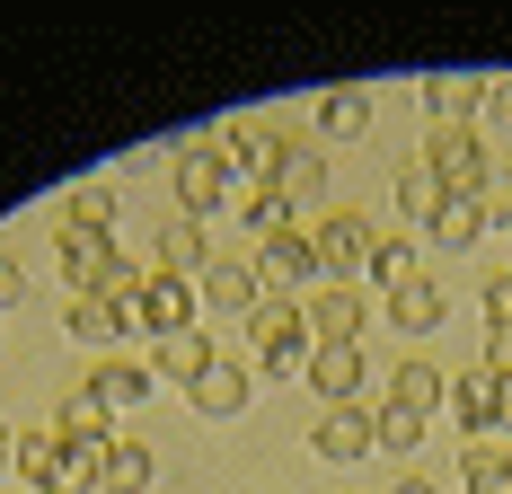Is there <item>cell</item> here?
Returning <instances> with one entry per match:
<instances>
[{
	"label": "cell",
	"instance_id": "obj_1",
	"mask_svg": "<svg viewBox=\"0 0 512 494\" xmlns=\"http://www.w3.org/2000/svg\"><path fill=\"white\" fill-rule=\"evenodd\" d=\"M248 265H256V292L265 300H301L309 309V292H327V265H318V247H309V221L283 230V239H265Z\"/></svg>",
	"mask_w": 512,
	"mask_h": 494
},
{
	"label": "cell",
	"instance_id": "obj_2",
	"mask_svg": "<svg viewBox=\"0 0 512 494\" xmlns=\"http://www.w3.org/2000/svg\"><path fill=\"white\" fill-rule=\"evenodd\" d=\"M248 353H256V371H274V380H292V371H309V309L301 300H265L248 318Z\"/></svg>",
	"mask_w": 512,
	"mask_h": 494
},
{
	"label": "cell",
	"instance_id": "obj_3",
	"mask_svg": "<svg viewBox=\"0 0 512 494\" xmlns=\"http://www.w3.org/2000/svg\"><path fill=\"white\" fill-rule=\"evenodd\" d=\"M168 186H177V212H186V221L221 212V203H230V159H221V142H186L168 159Z\"/></svg>",
	"mask_w": 512,
	"mask_h": 494
},
{
	"label": "cell",
	"instance_id": "obj_4",
	"mask_svg": "<svg viewBox=\"0 0 512 494\" xmlns=\"http://www.w3.org/2000/svg\"><path fill=\"white\" fill-rule=\"evenodd\" d=\"M415 159L433 168V186H442V195H477V186L495 177V168H486V142H477L468 124H442V133L415 150Z\"/></svg>",
	"mask_w": 512,
	"mask_h": 494
},
{
	"label": "cell",
	"instance_id": "obj_5",
	"mask_svg": "<svg viewBox=\"0 0 512 494\" xmlns=\"http://www.w3.org/2000/svg\"><path fill=\"white\" fill-rule=\"evenodd\" d=\"M309 247H318V265H327V283H345V274L371 265L380 230H371L362 212H309Z\"/></svg>",
	"mask_w": 512,
	"mask_h": 494
},
{
	"label": "cell",
	"instance_id": "obj_6",
	"mask_svg": "<svg viewBox=\"0 0 512 494\" xmlns=\"http://www.w3.org/2000/svg\"><path fill=\"white\" fill-rule=\"evenodd\" d=\"M195 309H204V300H195V283H168V274H151V265H142L133 327H151V345H159V336H186V327H195Z\"/></svg>",
	"mask_w": 512,
	"mask_h": 494
},
{
	"label": "cell",
	"instance_id": "obj_7",
	"mask_svg": "<svg viewBox=\"0 0 512 494\" xmlns=\"http://www.w3.org/2000/svg\"><path fill=\"white\" fill-rule=\"evenodd\" d=\"M362 318H371V292H354V283H327V292H309V345H354Z\"/></svg>",
	"mask_w": 512,
	"mask_h": 494
},
{
	"label": "cell",
	"instance_id": "obj_8",
	"mask_svg": "<svg viewBox=\"0 0 512 494\" xmlns=\"http://www.w3.org/2000/svg\"><path fill=\"white\" fill-rule=\"evenodd\" d=\"M265 186H274V195L309 221V203L327 195V159H318L309 142H292V133H283V150H274V177H265Z\"/></svg>",
	"mask_w": 512,
	"mask_h": 494
},
{
	"label": "cell",
	"instance_id": "obj_9",
	"mask_svg": "<svg viewBox=\"0 0 512 494\" xmlns=\"http://www.w3.org/2000/svg\"><path fill=\"white\" fill-rule=\"evenodd\" d=\"M195 300H204V309H221V318H256V309H265V292H256V265H248V256H221V265H204Z\"/></svg>",
	"mask_w": 512,
	"mask_h": 494
},
{
	"label": "cell",
	"instance_id": "obj_10",
	"mask_svg": "<svg viewBox=\"0 0 512 494\" xmlns=\"http://www.w3.org/2000/svg\"><path fill=\"white\" fill-rule=\"evenodd\" d=\"M248 389H256V371H248V362H239V353H212V371H204V380H195L186 397L204 406L212 424H230V415H248Z\"/></svg>",
	"mask_w": 512,
	"mask_h": 494
},
{
	"label": "cell",
	"instance_id": "obj_11",
	"mask_svg": "<svg viewBox=\"0 0 512 494\" xmlns=\"http://www.w3.org/2000/svg\"><path fill=\"white\" fill-rule=\"evenodd\" d=\"M274 150H283V133H274L265 115H239V124L221 133V159H230V177H256V186L274 177Z\"/></svg>",
	"mask_w": 512,
	"mask_h": 494
},
{
	"label": "cell",
	"instance_id": "obj_12",
	"mask_svg": "<svg viewBox=\"0 0 512 494\" xmlns=\"http://www.w3.org/2000/svg\"><path fill=\"white\" fill-rule=\"evenodd\" d=\"M204 221H186V212H177V221H168V230H159V247H151V274H168V283H204Z\"/></svg>",
	"mask_w": 512,
	"mask_h": 494
},
{
	"label": "cell",
	"instance_id": "obj_13",
	"mask_svg": "<svg viewBox=\"0 0 512 494\" xmlns=\"http://www.w3.org/2000/svg\"><path fill=\"white\" fill-rule=\"evenodd\" d=\"M89 397H98L106 415L142 406V397H151V362H124V353H98V362H89Z\"/></svg>",
	"mask_w": 512,
	"mask_h": 494
},
{
	"label": "cell",
	"instance_id": "obj_14",
	"mask_svg": "<svg viewBox=\"0 0 512 494\" xmlns=\"http://www.w3.org/2000/svg\"><path fill=\"white\" fill-rule=\"evenodd\" d=\"M371 424H380V415H362V406H327L318 433H309V450L345 468V459H362V450H380V442H371Z\"/></svg>",
	"mask_w": 512,
	"mask_h": 494
},
{
	"label": "cell",
	"instance_id": "obj_15",
	"mask_svg": "<svg viewBox=\"0 0 512 494\" xmlns=\"http://www.w3.org/2000/svg\"><path fill=\"white\" fill-rule=\"evenodd\" d=\"M477 106H486V80H477V71H433V80H424V115H433V133H442V124H468Z\"/></svg>",
	"mask_w": 512,
	"mask_h": 494
},
{
	"label": "cell",
	"instance_id": "obj_16",
	"mask_svg": "<svg viewBox=\"0 0 512 494\" xmlns=\"http://www.w3.org/2000/svg\"><path fill=\"white\" fill-rule=\"evenodd\" d=\"M389 406H407V415H424V424H433V415H442V406H451V380H442V371H433V362H398V371H389Z\"/></svg>",
	"mask_w": 512,
	"mask_h": 494
},
{
	"label": "cell",
	"instance_id": "obj_17",
	"mask_svg": "<svg viewBox=\"0 0 512 494\" xmlns=\"http://www.w3.org/2000/svg\"><path fill=\"white\" fill-rule=\"evenodd\" d=\"M309 389L327 397V406H354L362 397V345H318L309 353Z\"/></svg>",
	"mask_w": 512,
	"mask_h": 494
},
{
	"label": "cell",
	"instance_id": "obj_18",
	"mask_svg": "<svg viewBox=\"0 0 512 494\" xmlns=\"http://www.w3.org/2000/svg\"><path fill=\"white\" fill-rule=\"evenodd\" d=\"M204 371H212V336H204V327H186V336H159L151 380H177V389H195Z\"/></svg>",
	"mask_w": 512,
	"mask_h": 494
},
{
	"label": "cell",
	"instance_id": "obj_19",
	"mask_svg": "<svg viewBox=\"0 0 512 494\" xmlns=\"http://www.w3.org/2000/svg\"><path fill=\"white\" fill-rule=\"evenodd\" d=\"M495 397H504V371L495 362H468L460 380H451V415L477 433V424H495Z\"/></svg>",
	"mask_w": 512,
	"mask_h": 494
},
{
	"label": "cell",
	"instance_id": "obj_20",
	"mask_svg": "<svg viewBox=\"0 0 512 494\" xmlns=\"http://www.w3.org/2000/svg\"><path fill=\"white\" fill-rule=\"evenodd\" d=\"M53 442H62V450H98V459H106V450H115V433H106V406L80 389L62 415H53Z\"/></svg>",
	"mask_w": 512,
	"mask_h": 494
},
{
	"label": "cell",
	"instance_id": "obj_21",
	"mask_svg": "<svg viewBox=\"0 0 512 494\" xmlns=\"http://www.w3.org/2000/svg\"><path fill=\"white\" fill-rule=\"evenodd\" d=\"M451 318V292L442 283H407V292H389V327H407V336H433Z\"/></svg>",
	"mask_w": 512,
	"mask_h": 494
},
{
	"label": "cell",
	"instance_id": "obj_22",
	"mask_svg": "<svg viewBox=\"0 0 512 494\" xmlns=\"http://www.w3.org/2000/svg\"><path fill=\"white\" fill-rule=\"evenodd\" d=\"M62 327H71V336H80L89 353H106L115 336H124V327H133V318H124L115 300H71V309H62Z\"/></svg>",
	"mask_w": 512,
	"mask_h": 494
},
{
	"label": "cell",
	"instance_id": "obj_23",
	"mask_svg": "<svg viewBox=\"0 0 512 494\" xmlns=\"http://www.w3.org/2000/svg\"><path fill=\"white\" fill-rule=\"evenodd\" d=\"M53 459H62V442H53V424H27V433H18V450H9V468H18V486H27V494H45Z\"/></svg>",
	"mask_w": 512,
	"mask_h": 494
},
{
	"label": "cell",
	"instance_id": "obj_24",
	"mask_svg": "<svg viewBox=\"0 0 512 494\" xmlns=\"http://www.w3.org/2000/svg\"><path fill=\"white\" fill-rule=\"evenodd\" d=\"M98 494H151V450L142 442H115L98 468Z\"/></svg>",
	"mask_w": 512,
	"mask_h": 494
},
{
	"label": "cell",
	"instance_id": "obj_25",
	"mask_svg": "<svg viewBox=\"0 0 512 494\" xmlns=\"http://www.w3.org/2000/svg\"><path fill=\"white\" fill-rule=\"evenodd\" d=\"M442 203H451V195L433 186V168H424V159H407V168H398V212L433 230V221H442Z\"/></svg>",
	"mask_w": 512,
	"mask_h": 494
},
{
	"label": "cell",
	"instance_id": "obj_26",
	"mask_svg": "<svg viewBox=\"0 0 512 494\" xmlns=\"http://www.w3.org/2000/svg\"><path fill=\"white\" fill-rule=\"evenodd\" d=\"M362 274H371L380 292H407V283H424V265H415V247H407V239H380V247H371V265H362Z\"/></svg>",
	"mask_w": 512,
	"mask_h": 494
},
{
	"label": "cell",
	"instance_id": "obj_27",
	"mask_svg": "<svg viewBox=\"0 0 512 494\" xmlns=\"http://www.w3.org/2000/svg\"><path fill=\"white\" fill-rule=\"evenodd\" d=\"M239 221L256 230V247H265V239H283V230H301V212L274 195V186H248V212H239Z\"/></svg>",
	"mask_w": 512,
	"mask_h": 494
},
{
	"label": "cell",
	"instance_id": "obj_28",
	"mask_svg": "<svg viewBox=\"0 0 512 494\" xmlns=\"http://www.w3.org/2000/svg\"><path fill=\"white\" fill-rule=\"evenodd\" d=\"M460 486L468 494H512V450L477 442V450H468V468H460Z\"/></svg>",
	"mask_w": 512,
	"mask_h": 494
},
{
	"label": "cell",
	"instance_id": "obj_29",
	"mask_svg": "<svg viewBox=\"0 0 512 494\" xmlns=\"http://www.w3.org/2000/svg\"><path fill=\"white\" fill-rule=\"evenodd\" d=\"M62 230H115V186H71Z\"/></svg>",
	"mask_w": 512,
	"mask_h": 494
},
{
	"label": "cell",
	"instance_id": "obj_30",
	"mask_svg": "<svg viewBox=\"0 0 512 494\" xmlns=\"http://www.w3.org/2000/svg\"><path fill=\"white\" fill-rule=\"evenodd\" d=\"M433 239H442V247H477V239H486V212H477V195H451V203H442Z\"/></svg>",
	"mask_w": 512,
	"mask_h": 494
},
{
	"label": "cell",
	"instance_id": "obj_31",
	"mask_svg": "<svg viewBox=\"0 0 512 494\" xmlns=\"http://www.w3.org/2000/svg\"><path fill=\"white\" fill-rule=\"evenodd\" d=\"M98 450H62V459H53V477H45V494H98Z\"/></svg>",
	"mask_w": 512,
	"mask_h": 494
},
{
	"label": "cell",
	"instance_id": "obj_32",
	"mask_svg": "<svg viewBox=\"0 0 512 494\" xmlns=\"http://www.w3.org/2000/svg\"><path fill=\"white\" fill-rule=\"evenodd\" d=\"M371 442H380V450H415V442H424V415H407V406H380Z\"/></svg>",
	"mask_w": 512,
	"mask_h": 494
},
{
	"label": "cell",
	"instance_id": "obj_33",
	"mask_svg": "<svg viewBox=\"0 0 512 494\" xmlns=\"http://www.w3.org/2000/svg\"><path fill=\"white\" fill-rule=\"evenodd\" d=\"M318 124H327V133H362V124H371V98H362V89H336Z\"/></svg>",
	"mask_w": 512,
	"mask_h": 494
},
{
	"label": "cell",
	"instance_id": "obj_34",
	"mask_svg": "<svg viewBox=\"0 0 512 494\" xmlns=\"http://www.w3.org/2000/svg\"><path fill=\"white\" fill-rule=\"evenodd\" d=\"M477 212H486V230H512V177H486L477 186Z\"/></svg>",
	"mask_w": 512,
	"mask_h": 494
},
{
	"label": "cell",
	"instance_id": "obj_35",
	"mask_svg": "<svg viewBox=\"0 0 512 494\" xmlns=\"http://www.w3.org/2000/svg\"><path fill=\"white\" fill-rule=\"evenodd\" d=\"M486 327H512V265L486 283Z\"/></svg>",
	"mask_w": 512,
	"mask_h": 494
},
{
	"label": "cell",
	"instance_id": "obj_36",
	"mask_svg": "<svg viewBox=\"0 0 512 494\" xmlns=\"http://www.w3.org/2000/svg\"><path fill=\"white\" fill-rule=\"evenodd\" d=\"M18 300H27V265H18V256H0V309H18Z\"/></svg>",
	"mask_w": 512,
	"mask_h": 494
},
{
	"label": "cell",
	"instance_id": "obj_37",
	"mask_svg": "<svg viewBox=\"0 0 512 494\" xmlns=\"http://www.w3.org/2000/svg\"><path fill=\"white\" fill-rule=\"evenodd\" d=\"M389 494H442V486H433V477H398Z\"/></svg>",
	"mask_w": 512,
	"mask_h": 494
},
{
	"label": "cell",
	"instance_id": "obj_38",
	"mask_svg": "<svg viewBox=\"0 0 512 494\" xmlns=\"http://www.w3.org/2000/svg\"><path fill=\"white\" fill-rule=\"evenodd\" d=\"M495 424H512V371H504V397H495Z\"/></svg>",
	"mask_w": 512,
	"mask_h": 494
},
{
	"label": "cell",
	"instance_id": "obj_39",
	"mask_svg": "<svg viewBox=\"0 0 512 494\" xmlns=\"http://www.w3.org/2000/svg\"><path fill=\"white\" fill-rule=\"evenodd\" d=\"M9 450H18V433H9V424H0V468H9Z\"/></svg>",
	"mask_w": 512,
	"mask_h": 494
}]
</instances>
